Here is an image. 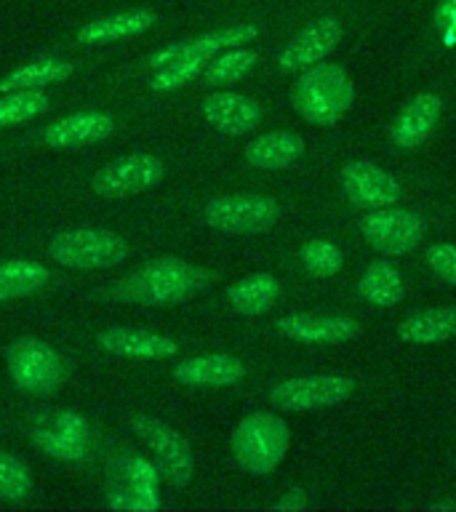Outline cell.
Listing matches in <instances>:
<instances>
[{
  "instance_id": "7c38bea8",
  "label": "cell",
  "mask_w": 456,
  "mask_h": 512,
  "mask_svg": "<svg viewBox=\"0 0 456 512\" xmlns=\"http://www.w3.org/2000/svg\"><path fill=\"white\" fill-rule=\"evenodd\" d=\"M342 187L352 206L368 208V211L395 206L403 198V187L398 179L366 160H352L342 168Z\"/></svg>"
},
{
  "instance_id": "ffe728a7",
  "label": "cell",
  "mask_w": 456,
  "mask_h": 512,
  "mask_svg": "<svg viewBox=\"0 0 456 512\" xmlns=\"http://www.w3.org/2000/svg\"><path fill=\"white\" fill-rule=\"evenodd\" d=\"M99 339V347L112 355H120V358H168L176 352V342L168 339V336L152 334V331H142V328H123L112 326L104 328L102 334L96 336Z\"/></svg>"
},
{
  "instance_id": "836d02e7",
  "label": "cell",
  "mask_w": 456,
  "mask_h": 512,
  "mask_svg": "<svg viewBox=\"0 0 456 512\" xmlns=\"http://www.w3.org/2000/svg\"><path fill=\"white\" fill-rule=\"evenodd\" d=\"M427 264L440 280L456 286V246L454 243H435L427 251Z\"/></svg>"
},
{
  "instance_id": "4316f807",
  "label": "cell",
  "mask_w": 456,
  "mask_h": 512,
  "mask_svg": "<svg viewBox=\"0 0 456 512\" xmlns=\"http://www.w3.org/2000/svg\"><path fill=\"white\" fill-rule=\"evenodd\" d=\"M48 283V270L32 259H11L0 262V304L11 299H22Z\"/></svg>"
},
{
  "instance_id": "7a4b0ae2",
  "label": "cell",
  "mask_w": 456,
  "mask_h": 512,
  "mask_svg": "<svg viewBox=\"0 0 456 512\" xmlns=\"http://www.w3.org/2000/svg\"><path fill=\"white\" fill-rule=\"evenodd\" d=\"M355 102V86L339 64L307 67L294 86V107L307 123L331 126L342 120Z\"/></svg>"
},
{
  "instance_id": "83f0119b",
  "label": "cell",
  "mask_w": 456,
  "mask_h": 512,
  "mask_svg": "<svg viewBox=\"0 0 456 512\" xmlns=\"http://www.w3.org/2000/svg\"><path fill=\"white\" fill-rule=\"evenodd\" d=\"M75 67L70 62H56V59H40V62H30L16 67L14 72H8L6 78H0V94L8 91H24V88H46L51 83L70 78Z\"/></svg>"
},
{
  "instance_id": "7402d4cb",
  "label": "cell",
  "mask_w": 456,
  "mask_h": 512,
  "mask_svg": "<svg viewBox=\"0 0 456 512\" xmlns=\"http://www.w3.org/2000/svg\"><path fill=\"white\" fill-rule=\"evenodd\" d=\"M304 139L291 131H270L251 139L246 147V160L251 166L264 171H280V168L294 166L302 158Z\"/></svg>"
},
{
  "instance_id": "8992f818",
  "label": "cell",
  "mask_w": 456,
  "mask_h": 512,
  "mask_svg": "<svg viewBox=\"0 0 456 512\" xmlns=\"http://www.w3.org/2000/svg\"><path fill=\"white\" fill-rule=\"evenodd\" d=\"M352 390H355V382L350 376H296L272 387L270 403L288 414H310V411H323V408L342 403L350 398Z\"/></svg>"
},
{
  "instance_id": "52a82bcc",
  "label": "cell",
  "mask_w": 456,
  "mask_h": 512,
  "mask_svg": "<svg viewBox=\"0 0 456 512\" xmlns=\"http://www.w3.org/2000/svg\"><path fill=\"white\" fill-rule=\"evenodd\" d=\"M360 232L371 248L384 256H403L414 251L416 243L424 238L427 222L422 214L406 208H374L360 219Z\"/></svg>"
},
{
  "instance_id": "277c9868",
  "label": "cell",
  "mask_w": 456,
  "mask_h": 512,
  "mask_svg": "<svg viewBox=\"0 0 456 512\" xmlns=\"http://www.w3.org/2000/svg\"><path fill=\"white\" fill-rule=\"evenodd\" d=\"M48 251L62 267L104 270V267H115L126 259L128 243L118 232L102 230V227H80V230L56 235Z\"/></svg>"
},
{
  "instance_id": "ba28073f",
  "label": "cell",
  "mask_w": 456,
  "mask_h": 512,
  "mask_svg": "<svg viewBox=\"0 0 456 512\" xmlns=\"http://www.w3.org/2000/svg\"><path fill=\"white\" fill-rule=\"evenodd\" d=\"M131 430L158 459L160 472L166 475L168 483H174V486L190 483L192 472H195V459H192L190 443L174 427H168L166 422H160L155 416L136 414L131 419Z\"/></svg>"
},
{
  "instance_id": "1f68e13d",
  "label": "cell",
  "mask_w": 456,
  "mask_h": 512,
  "mask_svg": "<svg viewBox=\"0 0 456 512\" xmlns=\"http://www.w3.org/2000/svg\"><path fill=\"white\" fill-rule=\"evenodd\" d=\"M32 478L27 464L19 456L0 451V499L6 502H22L30 496Z\"/></svg>"
},
{
  "instance_id": "44dd1931",
  "label": "cell",
  "mask_w": 456,
  "mask_h": 512,
  "mask_svg": "<svg viewBox=\"0 0 456 512\" xmlns=\"http://www.w3.org/2000/svg\"><path fill=\"white\" fill-rule=\"evenodd\" d=\"M246 376L243 360L232 355H200L179 363L174 379L187 387H232Z\"/></svg>"
},
{
  "instance_id": "5b68a950",
  "label": "cell",
  "mask_w": 456,
  "mask_h": 512,
  "mask_svg": "<svg viewBox=\"0 0 456 512\" xmlns=\"http://www.w3.org/2000/svg\"><path fill=\"white\" fill-rule=\"evenodd\" d=\"M8 374L22 392L51 395L62 382L64 366L51 344L40 342L35 336H24L8 347Z\"/></svg>"
},
{
  "instance_id": "30bf717a",
  "label": "cell",
  "mask_w": 456,
  "mask_h": 512,
  "mask_svg": "<svg viewBox=\"0 0 456 512\" xmlns=\"http://www.w3.org/2000/svg\"><path fill=\"white\" fill-rule=\"evenodd\" d=\"M107 499L115 510H155L158 472L139 456H120L107 470Z\"/></svg>"
},
{
  "instance_id": "9c48e42d",
  "label": "cell",
  "mask_w": 456,
  "mask_h": 512,
  "mask_svg": "<svg viewBox=\"0 0 456 512\" xmlns=\"http://www.w3.org/2000/svg\"><path fill=\"white\" fill-rule=\"evenodd\" d=\"M206 219L214 230L235 232V235H251V232L270 230L280 219V206L264 195H224L214 198L203 208Z\"/></svg>"
},
{
  "instance_id": "6da1fadb",
  "label": "cell",
  "mask_w": 456,
  "mask_h": 512,
  "mask_svg": "<svg viewBox=\"0 0 456 512\" xmlns=\"http://www.w3.org/2000/svg\"><path fill=\"white\" fill-rule=\"evenodd\" d=\"M211 283H214V272H208L206 267L184 262L176 256H160L120 280L110 294L120 302L142 304V307H174L203 294Z\"/></svg>"
},
{
  "instance_id": "9a60e30c",
  "label": "cell",
  "mask_w": 456,
  "mask_h": 512,
  "mask_svg": "<svg viewBox=\"0 0 456 512\" xmlns=\"http://www.w3.org/2000/svg\"><path fill=\"white\" fill-rule=\"evenodd\" d=\"M339 40H342L339 19H334V16L318 19V22L307 24L296 38L288 40L286 48L280 51L278 64L283 70H307L312 64H318L320 59H326Z\"/></svg>"
},
{
  "instance_id": "603a6c76",
  "label": "cell",
  "mask_w": 456,
  "mask_h": 512,
  "mask_svg": "<svg viewBox=\"0 0 456 512\" xmlns=\"http://www.w3.org/2000/svg\"><path fill=\"white\" fill-rule=\"evenodd\" d=\"M155 24V14L136 8V11H120V14H110L96 19V22L86 24L78 32V40L83 46H99V43H110V40H123L142 35Z\"/></svg>"
},
{
  "instance_id": "d6a6232c",
  "label": "cell",
  "mask_w": 456,
  "mask_h": 512,
  "mask_svg": "<svg viewBox=\"0 0 456 512\" xmlns=\"http://www.w3.org/2000/svg\"><path fill=\"white\" fill-rule=\"evenodd\" d=\"M203 59H184V62H171L166 67H158L155 75L150 78L152 91H174V88L190 83L192 78H198L200 72L206 70Z\"/></svg>"
},
{
  "instance_id": "cb8c5ba5",
  "label": "cell",
  "mask_w": 456,
  "mask_h": 512,
  "mask_svg": "<svg viewBox=\"0 0 456 512\" xmlns=\"http://www.w3.org/2000/svg\"><path fill=\"white\" fill-rule=\"evenodd\" d=\"M406 344H438L456 336V307H435L408 315L398 326Z\"/></svg>"
},
{
  "instance_id": "3957f363",
  "label": "cell",
  "mask_w": 456,
  "mask_h": 512,
  "mask_svg": "<svg viewBox=\"0 0 456 512\" xmlns=\"http://www.w3.org/2000/svg\"><path fill=\"white\" fill-rule=\"evenodd\" d=\"M291 446V430L283 416L272 411H254L232 432V454L251 475L275 472Z\"/></svg>"
},
{
  "instance_id": "8fae6325",
  "label": "cell",
  "mask_w": 456,
  "mask_h": 512,
  "mask_svg": "<svg viewBox=\"0 0 456 512\" xmlns=\"http://www.w3.org/2000/svg\"><path fill=\"white\" fill-rule=\"evenodd\" d=\"M163 174H166L163 160L147 155V152H136V155H126V158L112 160L110 166H104L94 176L91 187L102 198H126V195L150 190L163 182Z\"/></svg>"
},
{
  "instance_id": "d4e9b609",
  "label": "cell",
  "mask_w": 456,
  "mask_h": 512,
  "mask_svg": "<svg viewBox=\"0 0 456 512\" xmlns=\"http://www.w3.org/2000/svg\"><path fill=\"white\" fill-rule=\"evenodd\" d=\"M280 294V280L270 272H256L227 288V302L240 315H262L275 304Z\"/></svg>"
},
{
  "instance_id": "e575fe53",
  "label": "cell",
  "mask_w": 456,
  "mask_h": 512,
  "mask_svg": "<svg viewBox=\"0 0 456 512\" xmlns=\"http://www.w3.org/2000/svg\"><path fill=\"white\" fill-rule=\"evenodd\" d=\"M299 507H304L302 491H291L286 499H280V502L275 504V510H299Z\"/></svg>"
},
{
  "instance_id": "f546056e",
  "label": "cell",
  "mask_w": 456,
  "mask_h": 512,
  "mask_svg": "<svg viewBox=\"0 0 456 512\" xmlns=\"http://www.w3.org/2000/svg\"><path fill=\"white\" fill-rule=\"evenodd\" d=\"M48 110V96L40 94L38 88L30 91H8V96L0 99V128L19 126V123H27V120L38 118L40 112Z\"/></svg>"
},
{
  "instance_id": "2e32d148",
  "label": "cell",
  "mask_w": 456,
  "mask_h": 512,
  "mask_svg": "<svg viewBox=\"0 0 456 512\" xmlns=\"http://www.w3.org/2000/svg\"><path fill=\"white\" fill-rule=\"evenodd\" d=\"M35 443L54 459H80L88 448V422L75 411L43 416L35 427Z\"/></svg>"
},
{
  "instance_id": "ac0fdd59",
  "label": "cell",
  "mask_w": 456,
  "mask_h": 512,
  "mask_svg": "<svg viewBox=\"0 0 456 512\" xmlns=\"http://www.w3.org/2000/svg\"><path fill=\"white\" fill-rule=\"evenodd\" d=\"M440 110H443V99L438 94H416L392 120V144H398L400 150H414L427 142L438 126Z\"/></svg>"
},
{
  "instance_id": "4fadbf2b",
  "label": "cell",
  "mask_w": 456,
  "mask_h": 512,
  "mask_svg": "<svg viewBox=\"0 0 456 512\" xmlns=\"http://www.w3.org/2000/svg\"><path fill=\"white\" fill-rule=\"evenodd\" d=\"M256 35H259L256 24H232V27H224V30L206 32V35H198V38L179 40V43L160 48V51L150 56V64L152 67H166V64L184 62V59H203V62H208L211 56L222 54L227 48L246 46Z\"/></svg>"
},
{
  "instance_id": "5bb4252c",
  "label": "cell",
  "mask_w": 456,
  "mask_h": 512,
  "mask_svg": "<svg viewBox=\"0 0 456 512\" xmlns=\"http://www.w3.org/2000/svg\"><path fill=\"white\" fill-rule=\"evenodd\" d=\"M278 331L291 342L315 344V347H328V344L352 342L360 334V326L347 315H286L278 320Z\"/></svg>"
},
{
  "instance_id": "4dcf8cb0",
  "label": "cell",
  "mask_w": 456,
  "mask_h": 512,
  "mask_svg": "<svg viewBox=\"0 0 456 512\" xmlns=\"http://www.w3.org/2000/svg\"><path fill=\"white\" fill-rule=\"evenodd\" d=\"M299 259H302V267L315 278H331L336 272L342 270L344 254L342 248L331 243V240L315 238L310 243H304L302 251H299Z\"/></svg>"
},
{
  "instance_id": "d6986e66",
  "label": "cell",
  "mask_w": 456,
  "mask_h": 512,
  "mask_svg": "<svg viewBox=\"0 0 456 512\" xmlns=\"http://www.w3.org/2000/svg\"><path fill=\"white\" fill-rule=\"evenodd\" d=\"M115 131V120L104 112H75L67 118L56 120L43 131L48 147L54 150H72V147H86V144L102 142Z\"/></svg>"
},
{
  "instance_id": "f1b7e54d",
  "label": "cell",
  "mask_w": 456,
  "mask_h": 512,
  "mask_svg": "<svg viewBox=\"0 0 456 512\" xmlns=\"http://www.w3.org/2000/svg\"><path fill=\"white\" fill-rule=\"evenodd\" d=\"M256 64V51L243 46L227 48L224 54H219L216 59L206 64V70H203V80H206L208 86H227V83H235L243 75L251 72V67Z\"/></svg>"
},
{
  "instance_id": "484cf974",
  "label": "cell",
  "mask_w": 456,
  "mask_h": 512,
  "mask_svg": "<svg viewBox=\"0 0 456 512\" xmlns=\"http://www.w3.org/2000/svg\"><path fill=\"white\" fill-rule=\"evenodd\" d=\"M360 296L374 307H395L403 302L406 286L403 275L395 264L390 262H371L360 275Z\"/></svg>"
},
{
  "instance_id": "e0dca14e",
  "label": "cell",
  "mask_w": 456,
  "mask_h": 512,
  "mask_svg": "<svg viewBox=\"0 0 456 512\" xmlns=\"http://www.w3.org/2000/svg\"><path fill=\"white\" fill-rule=\"evenodd\" d=\"M203 118L214 131L224 136H243L248 131H254L262 120V112H259V104L254 99H248L243 94H235V91H219V94H211L203 102Z\"/></svg>"
}]
</instances>
